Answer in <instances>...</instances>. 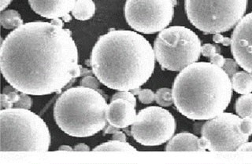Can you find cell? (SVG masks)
Masks as SVG:
<instances>
[{
  "instance_id": "cb8c5ba5",
  "label": "cell",
  "mask_w": 252,
  "mask_h": 164,
  "mask_svg": "<svg viewBox=\"0 0 252 164\" xmlns=\"http://www.w3.org/2000/svg\"><path fill=\"white\" fill-rule=\"evenodd\" d=\"M32 106V100L29 96V94L21 92L20 93L19 101L17 103L14 104V108L30 110Z\"/></svg>"
},
{
  "instance_id": "4dcf8cb0",
  "label": "cell",
  "mask_w": 252,
  "mask_h": 164,
  "mask_svg": "<svg viewBox=\"0 0 252 164\" xmlns=\"http://www.w3.org/2000/svg\"><path fill=\"white\" fill-rule=\"evenodd\" d=\"M89 150H90L89 147L84 143H79L77 145H75L73 149V151L76 152H89Z\"/></svg>"
},
{
  "instance_id": "ffe728a7",
  "label": "cell",
  "mask_w": 252,
  "mask_h": 164,
  "mask_svg": "<svg viewBox=\"0 0 252 164\" xmlns=\"http://www.w3.org/2000/svg\"><path fill=\"white\" fill-rule=\"evenodd\" d=\"M236 114L240 118L252 119V94H244L236 100L235 104Z\"/></svg>"
},
{
  "instance_id": "7a4b0ae2",
  "label": "cell",
  "mask_w": 252,
  "mask_h": 164,
  "mask_svg": "<svg viewBox=\"0 0 252 164\" xmlns=\"http://www.w3.org/2000/svg\"><path fill=\"white\" fill-rule=\"evenodd\" d=\"M90 62L93 73L106 87L131 91L151 78L156 55L143 35L129 30H113L94 44Z\"/></svg>"
},
{
  "instance_id": "d590c367",
  "label": "cell",
  "mask_w": 252,
  "mask_h": 164,
  "mask_svg": "<svg viewBox=\"0 0 252 164\" xmlns=\"http://www.w3.org/2000/svg\"><path fill=\"white\" fill-rule=\"evenodd\" d=\"M63 22H69L71 20H72V18H71V16L69 14H67V15L64 16L63 18Z\"/></svg>"
},
{
  "instance_id": "836d02e7",
  "label": "cell",
  "mask_w": 252,
  "mask_h": 164,
  "mask_svg": "<svg viewBox=\"0 0 252 164\" xmlns=\"http://www.w3.org/2000/svg\"><path fill=\"white\" fill-rule=\"evenodd\" d=\"M51 24H53L55 26H59V27H63L64 26V24H63V20H60L59 18H57V19H53L51 22Z\"/></svg>"
},
{
  "instance_id": "e575fe53",
  "label": "cell",
  "mask_w": 252,
  "mask_h": 164,
  "mask_svg": "<svg viewBox=\"0 0 252 164\" xmlns=\"http://www.w3.org/2000/svg\"><path fill=\"white\" fill-rule=\"evenodd\" d=\"M59 150L60 151H73V149L69 145H63L59 148Z\"/></svg>"
},
{
  "instance_id": "30bf717a",
  "label": "cell",
  "mask_w": 252,
  "mask_h": 164,
  "mask_svg": "<svg viewBox=\"0 0 252 164\" xmlns=\"http://www.w3.org/2000/svg\"><path fill=\"white\" fill-rule=\"evenodd\" d=\"M241 118L230 112H222L208 119L201 130V136L211 152H237L248 142L250 136L241 132Z\"/></svg>"
},
{
  "instance_id": "ba28073f",
  "label": "cell",
  "mask_w": 252,
  "mask_h": 164,
  "mask_svg": "<svg viewBox=\"0 0 252 164\" xmlns=\"http://www.w3.org/2000/svg\"><path fill=\"white\" fill-rule=\"evenodd\" d=\"M176 4L175 0H126V22L138 32H159L171 23Z\"/></svg>"
},
{
  "instance_id": "9c48e42d",
  "label": "cell",
  "mask_w": 252,
  "mask_h": 164,
  "mask_svg": "<svg viewBox=\"0 0 252 164\" xmlns=\"http://www.w3.org/2000/svg\"><path fill=\"white\" fill-rule=\"evenodd\" d=\"M176 120L168 110L150 106L140 110L131 127V135L144 146H158L169 141L175 133Z\"/></svg>"
},
{
  "instance_id": "8992f818",
  "label": "cell",
  "mask_w": 252,
  "mask_h": 164,
  "mask_svg": "<svg viewBox=\"0 0 252 164\" xmlns=\"http://www.w3.org/2000/svg\"><path fill=\"white\" fill-rule=\"evenodd\" d=\"M248 0H185L186 15L206 35L222 33L244 18Z\"/></svg>"
},
{
  "instance_id": "83f0119b",
  "label": "cell",
  "mask_w": 252,
  "mask_h": 164,
  "mask_svg": "<svg viewBox=\"0 0 252 164\" xmlns=\"http://www.w3.org/2000/svg\"><path fill=\"white\" fill-rule=\"evenodd\" d=\"M240 131L244 135L251 136L252 135V118H241L240 123Z\"/></svg>"
},
{
  "instance_id": "d4e9b609",
  "label": "cell",
  "mask_w": 252,
  "mask_h": 164,
  "mask_svg": "<svg viewBox=\"0 0 252 164\" xmlns=\"http://www.w3.org/2000/svg\"><path fill=\"white\" fill-rule=\"evenodd\" d=\"M222 69L231 79L238 70V64L233 59L225 58Z\"/></svg>"
},
{
  "instance_id": "d6a6232c",
  "label": "cell",
  "mask_w": 252,
  "mask_h": 164,
  "mask_svg": "<svg viewBox=\"0 0 252 164\" xmlns=\"http://www.w3.org/2000/svg\"><path fill=\"white\" fill-rule=\"evenodd\" d=\"M1 4H0V10L4 11V10L9 6V4L11 2L12 0H0Z\"/></svg>"
},
{
  "instance_id": "2e32d148",
  "label": "cell",
  "mask_w": 252,
  "mask_h": 164,
  "mask_svg": "<svg viewBox=\"0 0 252 164\" xmlns=\"http://www.w3.org/2000/svg\"><path fill=\"white\" fill-rule=\"evenodd\" d=\"M95 13V5L93 0H77L72 10L73 17L79 21H87Z\"/></svg>"
},
{
  "instance_id": "f546056e",
  "label": "cell",
  "mask_w": 252,
  "mask_h": 164,
  "mask_svg": "<svg viewBox=\"0 0 252 164\" xmlns=\"http://www.w3.org/2000/svg\"><path fill=\"white\" fill-rule=\"evenodd\" d=\"M113 140H116V141H126V136L122 131H117L113 134Z\"/></svg>"
},
{
  "instance_id": "44dd1931",
  "label": "cell",
  "mask_w": 252,
  "mask_h": 164,
  "mask_svg": "<svg viewBox=\"0 0 252 164\" xmlns=\"http://www.w3.org/2000/svg\"><path fill=\"white\" fill-rule=\"evenodd\" d=\"M20 94L18 90L10 85L4 88L1 95V109L14 108V104L19 101Z\"/></svg>"
},
{
  "instance_id": "603a6c76",
  "label": "cell",
  "mask_w": 252,
  "mask_h": 164,
  "mask_svg": "<svg viewBox=\"0 0 252 164\" xmlns=\"http://www.w3.org/2000/svg\"><path fill=\"white\" fill-rule=\"evenodd\" d=\"M131 92L134 95H138L140 102L145 105L152 104L154 101H156V94L150 89L140 90V88H137L131 90Z\"/></svg>"
},
{
  "instance_id": "f1b7e54d",
  "label": "cell",
  "mask_w": 252,
  "mask_h": 164,
  "mask_svg": "<svg viewBox=\"0 0 252 164\" xmlns=\"http://www.w3.org/2000/svg\"><path fill=\"white\" fill-rule=\"evenodd\" d=\"M213 41L216 44H222L224 47H228L231 45V38L224 37L220 33L214 34Z\"/></svg>"
},
{
  "instance_id": "3957f363",
  "label": "cell",
  "mask_w": 252,
  "mask_h": 164,
  "mask_svg": "<svg viewBox=\"0 0 252 164\" xmlns=\"http://www.w3.org/2000/svg\"><path fill=\"white\" fill-rule=\"evenodd\" d=\"M173 103L180 113L192 120H208L224 112L232 97L231 79L211 62H195L173 82Z\"/></svg>"
},
{
  "instance_id": "6da1fadb",
  "label": "cell",
  "mask_w": 252,
  "mask_h": 164,
  "mask_svg": "<svg viewBox=\"0 0 252 164\" xmlns=\"http://www.w3.org/2000/svg\"><path fill=\"white\" fill-rule=\"evenodd\" d=\"M0 67L10 85L34 96L61 91L83 69L71 31L43 22L24 24L2 40Z\"/></svg>"
},
{
  "instance_id": "d6986e66",
  "label": "cell",
  "mask_w": 252,
  "mask_h": 164,
  "mask_svg": "<svg viewBox=\"0 0 252 164\" xmlns=\"http://www.w3.org/2000/svg\"><path fill=\"white\" fill-rule=\"evenodd\" d=\"M136 152V149L127 141H112L102 143L93 149V152Z\"/></svg>"
},
{
  "instance_id": "9a60e30c",
  "label": "cell",
  "mask_w": 252,
  "mask_h": 164,
  "mask_svg": "<svg viewBox=\"0 0 252 164\" xmlns=\"http://www.w3.org/2000/svg\"><path fill=\"white\" fill-rule=\"evenodd\" d=\"M232 90L237 94H248L252 92V74L246 71L236 72L232 78Z\"/></svg>"
},
{
  "instance_id": "4fadbf2b",
  "label": "cell",
  "mask_w": 252,
  "mask_h": 164,
  "mask_svg": "<svg viewBox=\"0 0 252 164\" xmlns=\"http://www.w3.org/2000/svg\"><path fill=\"white\" fill-rule=\"evenodd\" d=\"M77 0H29L35 13L47 19L63 18L73 10Z\"/></svg>"
},
{
  "instance_id": "5b68a950",
  "label": "cell",
  "mask_w": 252,
  "mask_h": 164,
  "mask_svg": "<svg viewBox=\"0 0 252 164\" xmlns=\"http://www.w3.org/2000/svg\"><path fill=\"white\" fill-rule=\"evenodd\" d=\"M0 135L1 153H45L51 145V135L44 120L25 109H1Z\"/></svg>"
},
{
  "instance_id": "277c9868",
  "label": "cell",
  "mask_w": 252,
  "mask_h": 164,
  "mask_svg": "<svg viewBox=\"0 0 252 164\" xmlns=\"http://www.w3.org/2000/svg\"><path fill=\"white\" fill-rule=\"evenodd\" d=\"M107 107L99 90L76 86L65 90L58 98L54 107V118L66 135L91 137L106 127Z\"/></svg>"
},
{
  "instance_id": "7402d4cb",
  "label": "cell",
  "mask_w": 252,
  "mask_h": 164,
  "mask_svg": "<svg viewBox=\"0 0 252 164\" xmlns=\"http://www.w3.org/2000/svg\"><path fill=\"white\" fill-rule=\"evenodd\" d=\"M156 102L161 107H169L173 103V92L169 88H161L156 93Z\"/></svg>"
},
{
  "instance_id": "5bb4252c",
  "label": "cell",
  "mask_w": 252,
  "mask_h": 164,
  "mask_svg": "<svg viewBox=\"0 0 252 164\" xmlns=\"http://www.w3.org/2000/svg\"><path fill=\"white\" fill-rule=\"evenodd\" d=\"M206 150L204 141L191 133L178 134L168 142L165 151L167 152H203Z\"/></svg>"
},
{
  "instance_id": "8fae6325",
  "label": "cell",
  "mask_w": 252,
  "mask_h": 164,
  "mask_svg": "<svg viewBox=\"0 0 252 164\" xmlns=\"http://www.w3.org/2000/svg\"><path fill=\"white\" fill-rule=\"evenodd\" d=\"M231 52L244 70L252 74V12L244 16L231 37Z\"/></svg>"
},
{
  "instance_id": "7c38bea8",
  "label": "cell",
  "mask_w": 252,
  "mask_h": 164,
  "mask_svg": "<svg viewBox=\"0 0 252 164\" xmlns=\"http://www.w3.org/2000/svg\"><path fill=\"white\" fill-rule=\"evenodd\" d=\"M136 117L135 106L127 100L111 101L106 112L107 123L118 129H124L132 125Z\"/></svg>"
},
{
  "instance_id": "ac0fdd59",
  "label": "cell",
  "mask_w": 252,
  "mask_h": 164,
  "mask_svg": "<svg viewBox=\"0 0 252 164\" xmlns=\"http://www.w3.org/2000/svg\"><path fill=\"white\" fill-rule=\"evenodd\" d=\"M220 48L219 45H215L211 43H206L201 47V54L203 57H208L211 63L222 68L225 58L222 55H220Z\"/></svg>"
},
{
  "instance_id": "e0dca14e",
  "label": "cell",
  "mask_w": 252,
  "mask_h": 164,
  "mask_svg": "<svg viewBox=\"0 0 252 164\" xmlns=\"http://www.w3.org/2000/svg\"><path fill=\"white\" fill-rule=\"evenodd\" d=\"M0 23L5 29H14L23 26V20L19 13L14 10L2 11L0 17Z\"/></svg>"
},
{
  "instance_id": "484cf974",
  "label": "cell",
  "mask_w": 252,
  "mask_h": 164,
  "mask_svg": "<svg viewBox=\"0 0 252 164\" xmlns=\"http://www.w3.org/2000/svg\"><path fill=\"white\" fill-rule=\"evenodd\" d=\"M99 85H100V82L98 79L92 77V76H86L81 79V86H85V87L92 88L94 90H98Z\"/></svg>"
},
{
  "instance_id": "52a82bcc",
  "label": "cell",
  "mask_w": 252,
  "mask_h": 164,
  "mask_svg": "<svg viewBox=\"0 0 252 164\" xmlns=\"http://www.w3.org/2000/svg\"><path fill=\"white\" fill-rule=\"evenodd\" d=\"M199 36L188 27L172 26L160 31L154 43V51L162 69L178 72L200 57Z\"/></svg>"
},
{
  "instance_id": "1f68e13d",
  "label": "cell",
  "mask_w": 252,
  "mask_h": 164,
  "mask_svg": "<svg viewBox=\"0 0 252 164\" xmlns=\"http://www.w3.org/2000/svg\"><path fill=\"white\" fill-rule=\"evenodd\" d=\"M237 152H252V141L246 142L239 148Z\"/></svg>"
},
{
  "instance_id": "4316f807",
  "label": "cell",
  "mask_w": 252,
  "mask_h": 164,
  "mask_svg": "<svg viewBox=\"0 0 252 164\" xmlns=\"http://www.w3.org/2000/svg\"><path fill=\"white\" fill-rule=\"evenodd\" d=\"M119 98H122V99L127 100L128 102H131V103L135 107L136 106V99L135 98V95L132 94L131 91H127V90H124V91H118L117 93L113 95L112 98H111V101H114V100L119 99Z\"/></svg>"
}]
</instances>
